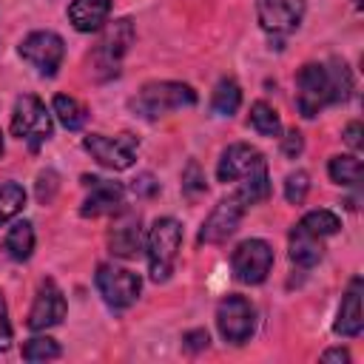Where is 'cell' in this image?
I'll return each mask as SVG.
<instances>
[{"instance_id": "cell-5", "label": "cell", "mask_w": 364, "mask_h": 364, "mask_svg": "<svg viewBox=\"0 0 364 364\" xmlns=\"http://www.w3.org/2000/svg\"><path fill=\"white\" fill-rule=\"evenodd\" d=\"M85 151L105 168L111 171H125L134 165L139 139L134 134H119V136H105V134H88L82 139Z\"/></svg>"}, {"instance_id": "cell-38", "label": "cell", "mask_w": 364, "mask_h": 364, "mask_svg": "<svg viewBox=\"0 0 364 364\" xmlns=\"http://www.w3.org/2000/svg\"><path fill=\"white\" fill-rule=\"evenodd\" d=\"M353 6H355V9H361V0H353Z\"/></svg>"}, {"instance_id": "cell-24", "label": "cell", "mask_w": 364, "mask_h": 364, "mask_svg": "<svg viewBox=\"0 0 364 364\" xmlns=\"http://www.w3.org/2000/svg\"><path fill=\"white\" fill-rule=\"evenodd\" d=\"M299 225H301L307 233H313V236L324 239V236L338 233L341 219H338L333 210H310V213H304V216H301V222H299Z\"/></svg>"}, {"instance_id": "cell-9", "label": "cell", "mask_w": 364, "mask_h": 364, "mask_svg": "<svg viewBox=\"0 0 364 364\" xmlns=\"http://www.w3.org/2000/svg\"><path fill=\"white\" fill-rule=\"evenodd\" d=\"M20 57L31 63L43 77H54L65 57L63 37L54 31H34L20 43Z\"/></svg>"}, {"instance_id": "cell-20", "label": "cell", "mask_w": 364, "mask_h": 364, "mask_svg": "<svg viewBox=\"0 0 364 364\" xmlns=\"http://www.w3.org/2000/svg\"><path fill=\"white\" fill-rule=\"evenodd\" d=\"M6 250L17 262L31 256V250H34V228H31V222H14L11 225V230L6 236Z\"/></svg>"}, {"instance_id": "cell-22", "label": "cell", "mask_w": 364, "mask_h": 364, "mask_svg": "<svg viewBox=\"0 0 364 364\" xmlns=\"http://www.w3.org/2000/svg\"><path fill=\"white\" fill-rule=\"evenodd\" d=\"M54 114H57V119H60L68 131L82 128L85 119H88V111H85L74 97H68V94H57V97H54Z\"/></svg>"}, {"instance_id": "cell-1", "label": "cell", "mask_w": 364, "mask_h": 364, "mask_svg": "<svg viewBox=\"0 0 364 364\" xmlns=\"http://www.w3.org/2000/svg\"><path fill=\"white\" fill-rule=\"evenodd\" d=\"M353 94V74L344 63L333 60L330 65L307 63L296 74V108L301 117H316L330 102H344Z\"/></svg>"}, {"instance_id": "cell-39", "label": "cell", "mask_w": 364, "mask_h": 364, "mask_svg": "<svg viewBox=\"0 0 364 364\" xmlns=\"http://www.w3.org/2000/svg\"><path fill=\"white\" fill-rule=\"evenodd\" d=\"M0 154H3V136H0Z\"/></svg>"}, {"instance_id": "cell-25", "label": "cell", "mask_w": 364, "mask_h": 364, "mask_svg": "<svg viewBox=\"0 0 364 364\" xmlns=\"http://www.w3.org/2000/svg\"><path fill=\"white\" fill-rule=\"evenodd\" d=\"M327 171H330V179L336 185H358V179H361V159H355V156H333Z\"/></svg>"}, {"instance_id": "cell-37", "label": "cell", "mask_w": 364, "mask_h": 364, "mask_svg": "<svg viewBox=\"0 0 364 364\" xmlns=\"http://www.w3.org/2000/svg\"><path fill=\"white\" fill-rule=\"evenodd\" d=\"M321 361H350V353L341 350V347H336V350H327V353L321 355Z\"/></svg>"}, {"instance_id": "cell-36", "label": "cell", "mask_w": 364, "mask_h": 364, "mask_svg": "<svg viewBox=\"0 0 364 364\" xmlns=\"http://www.w3.org/2000/svg\"><path fill=\"white\" fill-rule=\"evenodd\" d=\"M344 142L350 145V148H361V122H350L347 128H344Z\"/></svg>"}, {"instance_id": "cell-35", "label": "cell", "mask_w": 364, "mask_h": 364, "mask_svg": "<svg viewBox=\"0 0 364 364\" xmlns=\"http://www.w3.org/2000/svg\"><path fill=\"white\" fill-rule=\"evenodd\" d=\"M182 341H185V347H188L191 353H199V350L208 347V333H205V330H191V333L182 336Z\"/></svg>"}, {"instance_id": "cell-2", "label": "cell", "mask_w": 364, "mask_h": 364, "mask_svg": "<svg viewBox=\"0 0 364 364\" xmlns=\"http://www.w3.org/2000/svg\"><path fill=\"white\" fill-rule=\"evenodd\" d=\"M196 102V91L185 82H173V80H162V82H148L142 85V91L131 100V108L142 117V119H156L168 111H179V108H191Z\"/></svg>"}, {"instance_id": "cell-15", "label": "cell", "mask_w": 364, "mask_h": 364, "mask_svg": "<svg viewBox=\"0 0 364 364\" xmlns=\"http://www.w3.org/2000/svg\"><path fill=\"white\" fill-rule=\"evenodd\" d=\"M82 185L88 191L80 213L82 216H102V213H114L119 205H122V185L119 182H111V179H102V176H82Z\"/></svg>"}, {"instance_id": "cell-4", "label": "cell", "mask_w": 364, "mask_h": 364, "mask_svg": "<svg viewBox=\"0 0 364 364\" xmlns=\"http://www.w3.org/2000/svg\"><path fill=\"white\" fill-rule=\"evenodd\" d=\"M11 134L17 139H26L31 148H40V142L51 136V117L34 94L17 97L14 111H11Z\"/></svg>"}, {"instance_id": "cell-30", "label": "cell", "mask_w": 364, "mask_h": 364, "mask_svg": "<svg viewBox=\"0 0 364 364\" xmlns=\"http://www.w3.org/2000/svg\"><path fill=\"white\" fill-rule=\"evenodd\" d=\"M182 191L188 196H196V193H205V173L199 168V162H188L185 171H182Z\"/></svg>"}, {"instance_id": "cell-8", "label": "cell", "mask_w": 364, "mask_h": 364, "mask_svg": "<svg viewBox=\"0 0 364 364\" xmlns=\"http://www.w3.org/2000/svg\"><path fill=\"white\" fill-rule=\"evenodd\" d=\"M256 324V313L253 304L245 296H225L216 307V327L222 333L225 341L230 344H245L253 333Z\"/></svg>"}, {"instance_id": "cell-17", "label": "cell", "mask_w": 364, "mask_h": 364, "mask_svg": "<svg viewBox=\"0 0 364 364\" xmlns=\"http://www.w3.org/2000/svg\"><path fill=\"white\" fill-rule=\"evenodd\" d=\"M361 324H364V318H361V279L355 276V279L350 282V287H347L344 299H341L338 318H336L333 330H336L338 336L355 338V336L361 333Z\"/></svg>"}, {"instance_id": "cell-28", "label": "cell", "mask_w": 364, "mask_h": 364, "mask_svg": "<svg viewBox=\"0 0 364 364\" xmlns=\"http://www.w3.org/2000/svg\"><path fill=\"white\" fill-rule=\"evenodd\" d=\"M60 355V344L48 336H34L23 344V358L26 361H46V358H57Z\"/></svg>"}, {"instance_id": "cell-21", "label": "cell", "mask_w": 364, "mask_h": 364, "mask_svg": "<svg viewBox=\"0 0 364 364\" xmlns=\"http://www.w3.org/2000/svg\"><path fill=\"white\" fill-rule=\"evenodd\" d=\"M239 102H242V91H239V85H236L230 77H228V80H219L216 88H213V97H210V108H213V114H219V117H230V114H236Z\"/></svg>"}, {"instance_id": "cell-23", "label": "cell", "mask_w": 364, "mask_h": 364, "mask_svg": "<svg viewBox=\"0 0 364 364\" xmlns=\"http://www.w3.org/2000/svg\"><path fill=\"white\" fill-rule=\"evenodd\" d=\"M236 196H239L245 205H256V202L267 199V196H270L267 168H262V171H256V173L245 176V179H242V185H239V191H236Z\"/></svg>"}, {"instance_id": "cell-11", "label": "cell", "mask_w": 364, "mask_h": 364, "mask_svg": "<svg viewBox=\"0 0 364 364\" xmlns=\"http://www.w3.org/2000/svg\"><path fill=\"white\" fill-rule=\"evenodd\" d=\"M245 208H247V205H245L236 193L228 196V199H222V202L208 213V219L202 222L199 245H219V242H225L228 236H233L236 228H239V222H242Z\"/></svg>"}, {"instance_id": "cell-18", "label": "cell", "mask_w": 364, "mask_h": 364, "mask_svg": "<svg viewBox=\"0 0 364 364\" xmlns=\"http://www.w3.org/2000/svg\"><path fill=\"white\" fill-rule=\"evenodd\" d=\"M111 0H71L68 20L77 31H97L108 20Z\"/></svg>"}, {"instance_id": "cell-6", "label": "cell", "mask_w": 364, "mask_h": 364, "mask_svg": "<svg viewBox=\"0 0 364 364\" xmlns=\"http://www.w3.org/2000/svg\"><path fill=\"white\" fill-rule=\"evenodd\" d=\"M233 276L245 284H262L273 267V247L264 239H245L230 256Z\"/></svg>"}, {"instance_id": "cell-26", "label": "cell", "mask_w": 364, "mask_h": 364, "mask_svg": "<svg viewBox=\"0 0 364 364\" xmlns=\"http://www.w3.org/2000/svg\"><path fill=\"white\" fill-rule=\"evenodd\" d=\"M250 125H253L262 136H279V131H282L279 114H276L267 102H262V100L250 105Z\"/></svg>"}, {"instance_id": "cell-10", "label": "cell", "mask_w": 364, "mask_h": 364, "mask_svg": "<svg viewBox=\"0 0 364 364\" xmlns=\"http://www.w3.org/2000/svg\"><path fill=\"white\" fill-rule=\"evenodd\" d=\"M131 43H134V23L128 17L114 20L105 28V34H102V40H100V46L94 51V65L100 71H105V74H117L119 71V60L125 57Z\"/></svg>"}, {"instance_id": "cell-27", "label": "cell", "mask_w": 364, "mask_h": 364, "mask_svg": "<svg viewBox=\"0 0 364 364\" xmlns=\"http://www.w3.org/2000/svg\"><path fill=\"white\" fill-rule=\"evenodd\" d=\"M26 205V191L17 182H3L0 185V225H6L11 216H17Z\"/></svg>"}, {"instance_id": "cell-34", "label": "cell", "mask_w": 364, "mask_h": 364, "mask_svg": "<svg viewBox=\"0 0 364 364\" xmlns=\"http://www.w3.org/2000/svg\"><path fill=\"white\" fill-rule=\"evenodd\" d=\"M131 191H134L136 196H154V193L159 191V182H156L151 173H139V176L131 182Z\"/></svg>"}, {"instance_id": "cell-32", "label": "cell", "mask_w": 364, "mask_h": 364, "mask_svg": "<svg viewBox=\"0 0 364 364\" xmlns=\"http://www.w3.org/2000/svg\"><path fill=\"white\" fill-rule=\"evenodd\" d=\"M301 151H304V136H301L296 128L287 131V134L282 136V154H284L287 159H296Z\"/></svg>"}, {"instance_id": "cell-3", "label": "cell", "mask_w": 364, "mask_h": 364, "mask_svg": "<svg viewBox=\"0 0 364 364\" xmlns=\"http://www.w3.org/2000/svg\"><path fill=\"white\" fill-rule=\"evenodd\" d=\"M182 242V225L171 216L154 222L148 233V273L154 282H165L173 270V259Z\"/></svg>"}, {"instance_id": "cell-14", "label": "cell", "mask_w": 364, "mask_h": 364, "mask_svg": "<svg viewBox=\"0 0 364 364\" xmlns=\"http://www.w3.org/2000/svg\"><path fill=\"white\" fill-rule=\"evenodd\" d=\"M262 168H267L264 156L253 145L236 142V145H230V148L222 151L216 176H219V182H236V179H245V176H250V173H256Z\"/></svg>"}, {"instance_id": "cell-29", "label": "cell", "mask_w": 364, "mask_h": 364, "mask_svg": "<svg viewBox=\"0 0 364 364\" xmlns=\"http://www.w3.org/2000/svg\"><path fill=\"white\" fill-rule=\"evenodd\" d=\"M307 188H310V176L304 171H293L284 179V199L290 205H301L304 196H307Z\"/></svg>"}, {"instance_id": "cell-19", "label": "cell", "mask_w": 364, "mask_h": 364, "mask_svg": "<svg viewBox=\"0 0 364 364\" xmlns=\"http://www.w3.org/2000/svg\"><path fill=\"white\" fill-rule=\"evenodd\" d=\"M321 239L307 233L301 225H296L290 230V262L299 267H313L321 259Z\"/></svg>"}, {"instance_id": "cell-7", "label": "cell", "mask_w": 364, "mask_h": 364, "mask_svg": "<svg viewBox=\"0 0 364 364\" xmlns=\"http://www.w3.org/2000/svg\"><path fill=\"white\" fill-rule=\"evenodd\" d=\"M97 290L102 293L105 304L114 310H122L128 304L136 301L139 290H142V279L125 267L117 264H100L97 267Z\"/></svg>"}, {"instance_id": "cell-12", "label": "cell", "mask_w": 364, "mask_h": 364, "mask_svg": "<svg viewBox=\"0 0 364 364\" xmlns=\"http://www.w3.org/2000/svg\"><path fill=\"white\" fill-rule=\"evenodd\" d=\"M256 14L267 34L284 37L299 28L304 17V0H256Z\"/></svg>"}, {"instance_id": "cell-31", "label": "cell", "mask_w": 364, "mask_h": 364, "mask_svg": "<svg viewBox=\"0 0 364 364\" xmlns=\"http://www.w3.org/2000/svg\"><path fill=\"white\" fill-rule=\"evenodd\" d=\"M57 188H60V176H57L51 168L40 171V176H37V199H40L43 205H48V202L54 199Z\"/></svg>"}, {"instance_id": "cell-13", "label": "cell", "mask_w": 364, "mask_h": 364, "mask_svg": "<svg viewBox=\"0 0 364 364\" xmlns=\"http://www.w3.org/2000/svg\"><path fill=\"white\" fill-rule=\"evenodd\" d=\"M65 318V296L63 290L54 284V279H43L40 287H37V296H34V304L28 310V330H46V327H54Z\"/></svg>"}, {"instance_id": "cell-33", "label": "cell", "mask_w": 364, "mask_h": 364, "mask_svg": "<svg viewBox=\"0 0 364 364\" xmlns=\"http://www.w3.org/2000/svg\"><path fill=\"white\" fill-rule=\"evenodd\" d=\"M11 347V321H9V310H6V299L0 293V353H6Z\"/></svg>"}, {"instance_id": "cell-16", "label": "cell", "mask_w": 364, "mask_h": 364, "mask_svg": "<svg viewBox=\"0 0 364 364\" xmlns=\"http://www.w3.org/2000/svg\"><path fill=\"white\" fill-rule=\"evenodd\" d=\"M108 247H111V253L119 256V259H134V256L139 253V247H142L139 216H134V213L122 216V219L111 228V233H108Z\"/></svg>"}]
</instances>
